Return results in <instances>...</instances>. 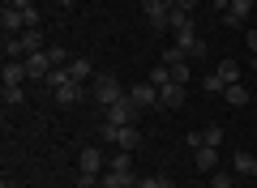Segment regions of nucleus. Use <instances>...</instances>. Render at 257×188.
<instances>
[{"mask_svg": "<svg viewBox=\"0 0 257 188\" xmlns=\"http://www.w3.org/2000/svg\"><path fill=\"white\" fill-rule=\"evenodd\" d=\"M167 69H172V81H180V86H189V77H193L189 60H180V64H167Z\"/></svg>", "mask_w": 257, "mask_h": 188, "instance_id": "obj_24", "label": "nucleus"}, {"mask_svg": "<svg viewBox=\"0 0 257 188\" xmlns=\"http://www.w3.org/2000/svg\"><path fill=\"white\" fill-rule=\"evenodd\" d=\"M77 188H99V175H82L77 171Z\"/></svg>", "mask_w": 257, "mask_h": 188, "instance_id": "obj_33", "label": "nucleus"}, {"mask_svg": "<svg viewBox=\"0 0 257 188\" xmlns=\"http://www.w3.org/2000/svg\"><path fill=\"white\" fill-rule=\"evenodd\" d=\"M180 103H184V86H180V81L159 86V107H180Z\"/></svg>", "mask_w": 257, "mask_h": 188, "instance_id": "obj_16", "label": "nucleus"}, {"mask_svg": "<svg viewBox=\"0 0 257 188\" xmlns=\"http://www.w3.org/2000/svg\"><path fill=\"white\" fill-rule=\"evenodd\" d=\"M133 188H163V175H138Z\"/></svg>", "mask_w": 257, "mask_h": 188, "instance_id": "obj_29", "label": "nucleus"}, {"mask_svg": "<svg viewBox=\"0 0 257 188\" xmlns=\"http://www.w3.org/2000/svg\"><path fill=\"white\" fill-rule=\"evenodd\" d=\"M248 69H253V73H257V52H253V56H248Z\"/></svg>", "mask_w": 257, "mask_h": 188, "instance_id": "obj_37", "label": "nucleus"}, {"mask_svg": "<svg viewBox=\"0 0 257 188\" xmlns=\"http://www.w3.org/2000/svg\"><path fill=\"white\" fill-rule=\"evenodd\" d=\"M64 69H69V77H73V81H82V86H86V81H94V77H99L94 60H86V56H73V60L64 64Z\"/></svg>", "mask_w": 257, "mask_h": 188, "instance_id": "obj_10", "label": "nucleus"}, {"mask_svg": "<svg viewBox=\"0 0 257 188\" xmlns=\"http://www.w3.org/2000/svg\"><path fill=\"white\" fill-rule=\"evenodd\" d=\"M202 86H206V90H210V94H223V90H227V86H223V81H219V73H210V77H206V81H202Z\"/></svg>", "mask_w": 257, "mask_h": 188, "instance_id": "obj_30", "label": "nucleus"}, {"mask_svg": "<svg viewBox=\"0 0 257 188\" xmlns=\"http://www.w3.org/2000/svg\"><path fill=\"white\" fill-rule=\"evenodd\" d=\"M0 188H13V184H9V179H5V184H0Z\"/></svg>", "mask_w": 257, "mask_h": 188, "instance_id": "obj_40", "label": "nucleus"}, {"mask_svg": "<svg viewBox=\"0 0 257 188\" xmlns=\"http://www.w3.org/2000/svg\"><path fill=\"white\" fill-rule=\"evenodd\" d=\"M167 81H172V69H167V64L159 60L155 69H150V86H167Z\"/></svg>", "mask_w": 257, "mask_h": 188, "instance_id": "obj_23", "label": "nucleus"}, {"mask_svg": "<svg viewBox=\"0 0 257 188\" xmlns=\"http://www.w3.org/2000/svg\"><path fill=\"white\" fill-rule=\"evenodd\" d=\"M172 35H176V47H180L184 56H206V39L197 35V26H193V18L184 22V26H176Z\"/></svg>", "mask_w": 257, "mask_h": 188, "instance_id": "obj_3", "label": "nucleus"}, {"mask_svg": "<svg viewBox=\"0 0 257 188\" xmlns=\"http://www.w3.org/2000/svg\"><path fill=\"white\" fill-rule=\"evenodd\" d=\"M231 171H236V175H244V179H253V175H257V158H253L248 150H240L236 158H231Z\"/></svg>", "mask_w": 257, "mask_h": 188, "instance_id": "obj_17", "label": "nucleus"}, {"mask_svg": "<svg viewBox=\"0 0 257 188\" xmlns=\"http://www.w3.org/2000/svg\"><path fill=\"white\" fill-rule=\"evenodd\" d=\"M128 99H133V107H138V111L159 107V86H150V81H138V86H128Z\"/></svg>", "mask_w": 257, "mask_h": 188, "instance_id": "obj_7", "label": "nucleus"}, {"mask_svg": "<svg viewBox=\"0 0 257 188\" xmlns=\"http://www.w3.org/2000/svg\"><path fill=\"white\" fill-rule=\"evenodd\" d=\"M253 5H257V0H231V5H227V13H223V22H227V26H240V22H248Z\"/></svg>", "mask_w": 257, "mask_h": 188, "instance_id": "obj_15", "label": "nucleus"}, {"mask_svg": "<svg viewBox=\"0 0 257 188\" xmlns=\"http://www.w3.org/2000/svg\"><path fill=\"white\" fill-rule=\"evenodd\" d=\"M99 133H103V141H107V145H116V150H128V154L142 145V133H138L133 124H103Z\"/></svg>", "mask_w": 257, "mask_h": 188, "instance_id": "obj_2", "label": "nucleus"}, {"mask_svg": "<svg viewBox=\"0 0 257 188\" xmlns=\"http://www.w3.org/2000/svg\"><path fill=\"white\" fill-rule=\"evenodd\" d=\"M107 111V124H133V116H138V107H133V99H120V103H111V107H103Z\"/></svg>", "mask_w": 257, "mask_h": 188, "instance_id": "obj_9", "label": "nucleus"}, {"mask_svg": "<svg viewBox=\"0 0 257 188\" xmlns=\"http://www.w3.org/2000/svg\"><path fill=\"white\" fill-rule=\"evenodd\" d=\"M0 81H5V86H22V81H30L26 60H5V69H0Z\"/></svg>", "mask_w": 257, "mask_h": 188, "instance_id": "obj_13", "label": "nucleus"}, {"mask_svg": "<svg viewBox=\"0 0 257 188\" xmlns=\"http://www.w3.org/2000/svg\"><path fill=\"white\" fill-rule=\"evenodd\" d=\"M206 188H236V171H210V184Z\"/></svg>", "mask_w": 257, "mask_h": 188, "instance_id": "obj_21", "label": "nucleus"}, {"mask_svg": "<svg viewBox=\"0 0 257 188\" xmlns=\"http://www.w3.org/2000/svg\"><path fill=\"white\" fill-rule=\"evenodd\" d=\"M22 18H26V30H39V9H22Z\"/></svg>", "mask_w": 257, "mask_h": 188, "instance_id": "obj_32", "label": "nucleus"}, {"mask_svg": "<svg viewBox=\"0 0 257 188\" xmlns=\"http://www.w3.org/2000/svg\"><path fill=\"white\" fill-rule=\"evenodd\" d=\"M142 13H146L150 30H172L167 22H172V5L167 0H142Z\"/></svg>", "mask_w": 257, "mask_h": 188, "instance_id": "obj_4", "label": "nucleus"}, {"mask_svg": "<svg viewBox=\"0 0 257 188\" xmlns=\"http://www.w3.org/2000/svg\"><path fill=\"white\" fill-rule=\"evenodd\" d=\"M47 56H52V69H60V64H69L73 56L64 52V47H47Z\"/></svg>", "mask_w": 257, "mask_h": 188, "instance_id": "obj_28", "label": "nucleus"}, {"mask_svg": "<svg viewBox=\"0 0 257 188\" xmlns=\"http://www.w3.org/2000/svg\"><path fill=\"white\" fill-rule=\"evenodd\" d=\"M64 81H69V69H64V64H60V69H52V73H47V90L64 86Z\"/></svg>", "mask_w": 257, "mask_h": 188, "instance_id": "obj_27", "label": "nucleus"}, {"mask_svg": "<svg viewBox=\"0 0 257 188\" xmlns=\"http://www.w3.org/2000/svg\"><path fill=\"white\" fill-rule=\"evenodd\" d=\"M86 94H90V90H86L82 81H73V77L64 81V86H56V90H52V99L60 103V107H73V103H82Z\"/></svg>", "mask_w": 257, "mask_h": 188, "instance_id": "obj_6", "label": "nucleus"}, {"mask_svg": "<svg viewBox=\"0 0 257 188\" xmlns=\"http://www.w3.org/2000/svg\"><path fill=\"white\" fill-rule=\"evenodd\" d=\"M214 73H219L223 86H236V81H240V60H219V69H214Z\"/></svg>", "mask_w": 257, "mask_h": 188, "instance_id": "obj_18", "label": "nucleus"}, {"mask_svg": "<svg viewBox=\"0 0 257 188\" xmlns=\"http://www.w3.org/2000/svg\"><path fill=\"white\" fill-rule=\"evenodd\" d=\"M0 99H5V107H22V103H26V90H22V86H5Z\"/></svg>", "mask_w": 257, "mask_h": 188, "instance_id": "obj_22", "label": "nucleus"}, {"mask_svg": "<svg viewBox=\"0 0 257 188\" xmlns=\"http://www.w3.org/2000/svg\"><path fill=\"white\" fill-rule=\"evenodd\" d=\"M18 43H22V60H26L30 52H43V35H39V30H26V35H18Z\"/></svg>", "mask_w": 257, "mask_h": 188, "instance_id": "obj_19", "label": "nucleus"}, {"mask_svg": "<svg viewBox=\"0 0 257 188\" xmlns=\"http://www.w3.org/2000/svg\"><path fill=\"white\" fill-rule=\"evenodd\" d=\"M133 184H138V175H133V171H103V175H99V188H133Z\"/></svg>", "mask_w": 257, "mask_h": 188, "instance_id": "obj_14", "label": "nucleus"}, {"mask_svg": "<svg viewBox=\"0 0 257 188\" xmlns=\"http://www.w3.org/2000/svg\"><path fill=\"white\" fill-rule=\"evenodd\" d=\"M223 99H227L231 107H248V90L236 81V86H227V90H223Z\"/></svg>", "mask_w": 257, "mask_h": 188, "instance_id": "obj_20", "label": "nucleus"}, {"mask_svg": "<svg viewBox=\"0 0 257 188\" xmlns=\"http://www.w3.org/2000/svg\"><path fill=\"white\" fill-rule=\"evenodd\" d=\"M180 60H189L180 47H167V52H163V64H180Z\"/></svg>", "mask_w": 257, "mask_h": 188, "instance_id": "obj_31", "label": "nucleus"}, {"mask_svg": "<svg viewBox=\"0 0 257 188\" xmlns=\"http://www.w3.org/2000/svg\"><path fill=\"white\" fill-rule=\"evenodd\" d=\"M172 9H184V13H193V9H197V0H176Z\"/></svg>", "mask_w": 257, "mask_h": 188, "instance_id": "obj_35", "label": "nucleus"}, {"mask_svg": "<svg viewBox=\"0 0 257 188\" xmlns=\"http://www.w3.org/2000/svg\"><path fill=\"white\" fill-rule=\"evenodd\" d=\"M163 188H176V184H172V179H167V175H163Z\"/></svg>", "mask_w": 257, "mask_h": 188, "instance_id": "obj_38", "label": "nucleus"}, {"mask_svg": "<svg viewBox=\"0 0 257 188\" xmlns=\"http://www.w3.org/2000/svg\"><path fill=\"white\" fill-rule=\"evenodd\" d=\"M26 73H30V81H47V73H52V56H47V52H30L26 56Z\"/></svg>", "mask_w": 257, "mask_h": 188, "instance_id": "obj_11", "label": "nucleus"}, {"mask_svg": "<svg viewBox=\"0 0 257 188\" xmlns=\"http://www.w3.org/2000/svg\"><path fill=\"white\" fill-rule=\"evenodd\" d=\"M202 145H214V150H219V145H223V128H219V124L202 128Z\"/></svg>", "mask_w": 257, "mask_h": 188, "instance_id": "obj_26", "label": "nucleus"}, {"mask_svg": "<svg viewBox=\"0 0 257 188\" xmlns=\"http://www.w3.org/2000/svg\"><path fill=\"white\" fill-rule=\"evenodd\" d=\"M214 162H219V150H214V145H197V150H193V167L202 171V175H210V171H219Z\"/></svg>", "mask_w": 257, "mask_h": 188, "instance_id": "obj_12", "label": "nucleus"}, {"mask_svg": "<svg viewBox=\"0 0 257 188\" xmlns=\"http://www.w3.org/2000/svg\"><path fill=\"white\" fill-rule=\"evenodd\" d=\"M244 39H248V52H257V26H248V30H244Z\"/></svg>", "mask_w": 257, "mask_h": 188, "instance_id": "obj_34", "label": "nucleus"}, {"mask_svg": "<svg viewBox=\"0 0 257 188\" xmlns=\"http://www.w3.org/2000/svg\"><path fill=\"white\" fill-rule=\"evenodd\" d=\"M56 5H64V9H69V5H73V0H56Z\"/></svg>", "mask_w": 257, "mask_h": 188, "instance_id": "obj_39", "label": "nucleus"}, {"mask_svg": "<svg viewBox=\"0 0 257 188\" xmlns=\"http://www.w3.org/2000/svg\"><path fill=\"white\" fill-rule=\"evenodd\" d=\"M107 167H111V171H133V158H128V150H116Z\"/></svg>", "mask_w": 257, "mask_h": 188, "instance_id": "obj_25", "label": "nucleus"}, {"mask_svg": "<svg viewBox=\"0 0 257 188\" xmlns=\"http://www.w3.org/2000/svg\"><path fill=\"white\" fill-rule=\"evenodd\" d=\"M103 167H107V158H103L99 145H86V150L77 154V171H82V175H103Z\"/></svg>", "mask_w": 257, "mask_h": 188, "instance_id": "obj_5", "label": "nucleus"}, {"mask_svg": "<svg viewBox=\"0 0 257 188\" xmlns=\"http://www.w3.org/2000/svg\"><path fill=\"white\" fill-rule=\"evenodd\" d=\"M0 26H5V39H18V35H26V18H22V9L5 5V9H0Z\"/></svg>", "mask_w": 257, "mask_h": 188, "instance_id": "obj_8", "label": "nucleus"}, {"mask_svg": "<svg viewBox=\"0 0 257 188\" xmlns=\"http://www.w3.org/2000/svg\"><path fill=\"white\" fill-rule=\"evenodd\" d=\"M5 5H13V9H35V0H5Z\"/></svg>", "mask_w": 257, "mask_h": 188, "instance_id": "obj_36", "label": "nucleus"}, {"mask_svg": "<svg viewBox=\"0 0 257 188\" xmlns=\"http://www.w3.org/2000/svg\"><path fill=\"white\" fill-rule=\"evenodd\" d=\"M124 94H128V90L120 86V81L111 77V73H99V77L90 81V99L99 103V107H111V103H120Z\"/></svg>", "mask_w": 257, "mask_h": 188, "instance_id": "obj_1", "label": "nucleus"}]
</instances>
